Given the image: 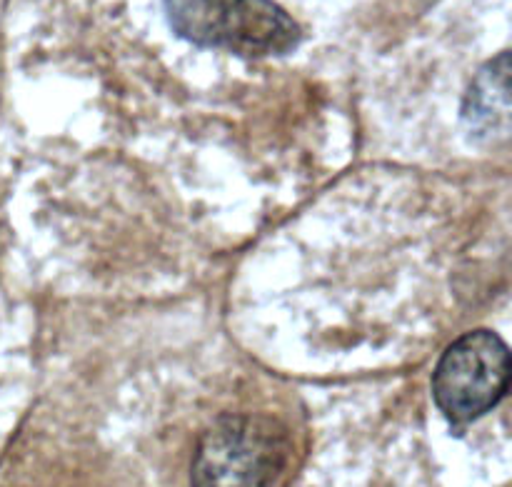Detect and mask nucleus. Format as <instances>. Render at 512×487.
<instances>
[{
  "instance_id": "obj_1",
  "label": "nucleus",
  "mask_w": 512,
  "mask_h": 487,
  "mask_svg": "<svg viewBox=\"0 0 512 487\" xmlns=\"http://www.w3.org/2000/svg\"><path fill=\"white\" fill-rule=\"evenodd\" d=\"M175 35L200 48L273 58L298 48L303 30L275 0H163Z\"/></svg>"
},
{
  "instance_id": "obj_2",
  "label": "nucleus",
  "mask_w": 512,
  "mask_h": 487,
  "mask_svg": "<svg viewBox=\"0 0 512 487\" xmlns=\"http://www.w3.org/2000/svg\"><path fill=\"white\" fill-rule=\"evenodd\" d=\"M288 458V435L260 415H223L193 455V487H268Z\"/></svg>"
},
{
  "instance_id": "obj_3",
  "label": "nucleus",
  "mask_w": 512,
  "mask_h": 487,
  "mask_svg": "<svg viewBox=\"0 0 512 487\" xmlns=\"http://www.w3.org/2000/svg\"><path fill=\"white\" fill-rule=\"evenodd\" d=\"M510 385V350L500 335L475 330L455 340L433 375V398L453 423H473L503 400Z\"/></svg>"
},
{
  "instance_id": "obj_4",
  "label": "nucleus",
  "mask_w": 512,
  "mask_h": 487,
  "mask_svg": "<svg viewBox=\"0 0 512 487\" xmlns=\"http://www.w3.org/2000/svg\"><path fill=\"white\" fill-rule=\"evenodd\" d=\"M468 130L485 140H503L510 133V55L508 50L485 63L470 83L463 103Z\"/></svg>"
}]
</instances>
